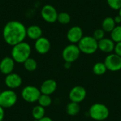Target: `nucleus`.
Masks as SVG:
<instances>
[{"instance_id":"7","label":"nucleus","mask_w":121,"mask_h":121,"mask_svg":"<svg viewBox=\"0 0 121 121\" xmlns=\"http://www.w3.org/2000/svg\"><path fill=\"white\" fill-rule=\"evenodd\" d=\"M41 92L40 89L34 86H26L21 91V96L23 99L28 103H34L38 101Z\"/></svg>"},{"instance_id":"13","label":"nucleus","mask_w":121,"mask_h":121,"mask_svg":"<svg viewBox=\"0 0 121 121\" xmlns=\"http://www.w3.org/2000/svg\"><path fill=\"white\" fill-rule=\"evenodd\" d=\"M50 47L51 45L50 40L43 36L36 40L35 42V49L37 52L41 55H45L48 53L50 50Z\"/></svg>"},{"instance_id":"10","label":"nucleus","mask_w":121,"mask_h":121,"mask_svg":"<svg viewBox=\"0 0 121 121\" xmlns=\"http://www.w3.org/2000/svg\"><path fill=\"white\" fill-rule=\"evenodd\" d=\"M86 90L82 86H75L70 90L69 93V99L70 101L75 103L82 102L86 97Z\"/></svg>"},{"instance_id":"28","label":"nucleus","mask_w":121,"mask_h":121,"mask_svg":"<svg viewBox=\"0 0 121 121\" xmlns=\"http://www.w3.org/2000/svg\"><path fill=\"white\" fill-rule=\"evenodd\" d=\"M114 52H115L116 54H117L118 55L121 57V42L116 43Z\"/></svg>"},{"instance_id":"27","label":"nucleus","mask_w":121,"mask_h":121,"mask_svg":"<svg viewBox=\"0 0 121 121\" xmlns=\"http://www.w3.org/2000/svg\"><path fill=\"white\" fill-rule=\"evenodd\" d=\"M105 31L102 29V28H98L96 30H94V33H93V37L94 39H96L98 42L101 40H102L103 38H104L105 36Z\"/></svg>"},{"instance_id":"11","label":"nucleus","mask_w":121,"mask_h":121,"mask_svg":"<svg viewBox=\"0 0 121 121\" xmlns=\"http://www.w3.org/2000/svg\"><path fill=\"white\" fill-rule=\"evenodd\" d=\"M83 37V30L81 27L77 26L69 28L67 33V38L72 44L79 43Z\"/></svg>"},{"instance_id":"29","label":"nucleus","mask_w":121,"mask_h":121,"mask_svg":"<svg viewBox=\"0 0 121 121\" xmlns=\"http://www.w3.org/2000/svg\"><path fill=\"white\" fill-rule=\"evenodd\" d=\"M4 118V110L0 106V121H3Z\"/></svg>"},{"instance_id":"26","label":"nucleus","mask_w":121,"mask_h":121,"mask_svg":"<svg viewBox=\"0 0 121 121\" xmlns=\"http://www.w3.org/2000/svg\"><path fill=\"white\" fill-rule=\"evenodd\" d=\"M107 4L113 10L119 11L121 8V0H107Z\"/></svg>"},{"instance_id":"30","label":"nucleus","mask_w":121,"mask_h":121,"mask_svg":"<svg viewBox=\"0 0 121 121\" xmlns=\"http://www.w3.org/2000/svg\"><path fill=\"white\" fill-rule=\"evenodd\" d=\"M114 18V21H115L116 23H121V18L119 15L116 16L115 18Z\"/></svg>"},{"instance_id":"3","label":"nucleus","mask_w":121,"mask_h":121,"mask_svg":"<svg viewBox=\"0 0 121 121\" xmlns=\"http://www.w3.org/2000/svg\"><path fill=\"white\" fill-rule=\"evenodd\" d=\"M89 116L94 121H102L107 119L110 115L108 108L104 104H94L89 111Z\"/></svg>"},{"instance_id":"6","label":"nucleus","mask_w":121,"mask_h":121,"mask_svg":"<svg viewBox=\"0 0 121 121\" xmlns=\"http://www.w3.org/2000/svg\"><path fill=\"white\" fill-rule=\"evenodd\" d=\"M17 94L12 89H7L0 92V106L3 108L13 106L17 102Z\"/></svg>"},{"instance_id":"16","label":"nucleus","mask_w":121,"mask_h":121,"mask_svg":"<svg viewBox=\"0 0 121 121\" xmlns=\"http://www.w3.org/2000/svg\"><path fill=\"white\" fill-rule=\"evenodd\" d=\"M116 43L113 41V40L111 38H104L102 40H99L98 42V47L99 49L105 53H111L113 51H114Z\"/></svg>"},{"instance_id":"8","label":"nucleus","mask_w":121,"mask_h":121,"mask_svg":"<svg viewBox=\"0 0 121 121\" xmlns=\"http://www.w3.org/2000/svg\"><path fill=\"white\" fill-rule=\"evenodd\" d=\"M104 64L108 70L113 72H118L121 70V57L115 52L110 53L106 57Z\"/></svg>"},{"instance_id":"20","label":"nucleus","mask_w":121,"mask_h":121,"mask_svg":"<svg viewBox=\"0 0 121 121\" xmlns=\"http://www.w3.org/2000/svg\"><path fill=\"white\" fill-rule=\"evenodd\" d=\"M45 108L40 105L35 106L32 109V116L36 121H39L43 117H45Z\"/></svg>"},{"instance_id":"31","label":"nucleus","mask_w":121,"mask_h":121,"mask_svg":"<svg viewBox=\"0 0 121 121\" xmlns=\"http://www.w3.org/2000/svg\"><path fill=\"white\" fill-rule=\"evenodd\" d=\"M64 67H65L66 69H69V68L72 67V63H70V62H65Z\"/></svg>"},{"instance_id":"15","label":"nucleus","mask_w":121,"mask_h":121,"mask_svg":"<svg viewBox=\"0 0 121 121\" xmlns=\"http://www.w3.org/2000/svg\"><path fill=\"white\" fill-rule=\"evenodd\" d=\"M57 84L56 81L52 79H48L45 80L42 83L40 87V91L43 94L50 96L51 94L55 93V91L57 89Z\"/></svg>"},{"instance_id":"21","label":"nucleus","mask_w":121,"mask_h":121,"mask_svg":"<svg viewBox=\"0 0 121 121\" xmlns=\"http://www.w3.org/2000/svg\"><path fill=\"white\" fill-rule=\"evenodd\" d=\"M107 68L104 62H99L94 64L93 67V72L97 76H101L107 72Z\"/></svg>"},{"instance_id":"2","label":"nucleus","mask_w":121,"mask_h":121,"mask_svg":"<svg viewBox=\"0 0 121 121\" xmlns=\"http://www.w3.org/2000/svg\"><path fill=\"white\" fill-rule=\"evenodd\" d=\"M30 45L26 42H21L12 47L11 57L17 63H23L30 56Z\"/></svg>"},{"instance_id":"9","label":"nucleus","mask_w":121,"mask_h":121,"mask_svg":"<svg viewBox=\"0 0 121 121\" xmlns=\"http://www.w3.org/2000/svg\"><path fill=\"white\" fill-rule=\"evenodd\" d=\"M40 14L43 19L48 23H52L57 21L58 13L56 9L52 5L50 4L45 5L41 9Z\"/></svg>"},{"instance_id":"4","label":"nucleus","mask_w":121,"mask_h":121,"mask_svg":"<svg viewBox=\"0 0 121 121\" xmlns=\"http://www.w3.org/2000/svg\"><path fill=\"white\" fill-rule=\"evenodd\" d=\"M78 47L81 52L86 55H92L95 53L98 49V41L93 36H84L78 43Z\"/></svg>"},{"instance_id":"14","label":"nucleus","mask_w":121,"mask_h":121,"mask_svg":"<svg viewBox=\"0 0 121 121\" xmlns=\"http://www.w3.org/2000/svg\"><path fill=\"white\" fill-rule=\"evenodd\" d=\"M15 62H16L11 57H4L0 62V72L5 75L12 73L14 69Z\"/></svg>"},{"instance_id":"33","label":"nucleus","mask_w":121,"mask_h":121,"mask_svg":"<svg viewBox=\"0 0 121 121\" xmlns=\"http://www.w3.org/2000/svg\"><path fill=\"white\" fill-rule=\"evenodd\" d=\"M118 15L121 16V8L119 9V11H118Z\"/></svg>"},{"instance_id":"22","label":"nucleus","mask_w":121,"mask_h":121,"mask_svg":"<svg viewBox=\"0 0 121 121\" xmlns=\"http://www.w3.org/2000/svg\"><path fill=\"white\" fill-rule=\"evenodd\" d=\"M24 68L28 72H34L38 67V63L36 60L33 58L29 57L23 63Z\"/></svg>"},{"instance_id":"32","label":"nucleus","mask_w":121,"mask_h":121,"mask_svg":"<svg viewBox=\"0 0 121 121\" xmlns=\"http://www.w3.org/2000/svg\"><path fill=\"white\" fill-rule=\"evenodd\" d=\"M53 121V120H52V118H49V117L45 116V117H43V118H41L40 120H39V121Z\"/></svg>"},{"instance_id":"23","label":"nucleus","mask_w":121,"mask_h":121,"mask_svg":"<svg viewBox=\"0 0 121 121\" xmlns=\"http://www.w3.org/2000/svg\"><path fill=\"white\" fill-rule=\"evenodd\" d=\"M38 105L44 107V108H46V107H48L51 105L52 104V99L50 97V96L49 95H46V94H41L38 101Z\"/></svg>"},{"instance_id":"17","label":"nucleus","mask_w":121,"mask_h":121,"mask_svg":"<svg viewBox=\"0 0 121 121\" xmlns=\"http://www.w3.org/2000/svg\"><path fill=\"white\" fill-rule=\"evenodd\" d=\"M26 34L30 39L36 40L42 37L43 30L40 26L37 25H32L26 28Z\"/></svg>"},{"instance_id":"24","label":"nucleus","mask_w":121,"mask_h":121,"mask_svg":"<svg viewBox=\"0 0 121 121\" xmlns=\"http://www.w3.org/2000/svg\"><path fill=\"white\" fill-rule=\"evenodd\" d=\"M111 37L116 43L121 42V26H117L111 32Z\"/></svg>"},{"instance_id":"18","label":"nucleus","mask_w":121,"mask_h":121,"mask_svg":"<svg viewBox=\"0 0 121 121\" xmlns=\"http://www.w3.org/2000/svg\"><path fill=\"white\" fill-rule=\"evenodd\" d=\"M116 23L114 21V18L112 17H106L104 19L102 24H101V28L105 31L108 33H111L116 26Z\"/></svg>"},{"instance_id":"25","label":"nucleus","mask_w":121,"mask_h":121,"mask_svg":"<svg viewBox=\"0 0 121 121\" xmlns=\"http://www.w3.org/2000/svg\"><path fill=\"white\" fill-rule=\"evenodd\" d=\"M57 21L60 23H61V24L66 25V24H68L70 22V21H71V16L67 12H60V13H58Z\"/></svg>"},{"instance_id":"19","label":"nucleus","mask_w":121,"mask_h":121,"mask_svg":"<svg viewBox=\"0 0 121 121\" xmlns=\"http://www.w3.org/2000/svg\"><path fill=\"white\" fill-rule=\"evenodd\" d=\"M80 108L79 104L70 101L66 106V112L70 116H75L79 113Z\"/></svg>"},{"instance_id":"12","label":"nucleus","mask_w":121,"mask_h":121,"mask_svg":"<svg viewBox=\"0 0 121 121\" xmlns=\"http://www.w3.org/2000/svg\"><path fill=\"white\" fill-rule=\"evenodd\" d=\"M22 84V79L18 74L11 73L6 75L5 77V84L9 89H15L18 88Z\"/></svg>"},{"instance_id":"5","label":"nucleus","mask_w":121,"mask_h":121,"mask_svg":"<svg viewBox=\"0 0 121 121\" xmlns=\"http://www.w3.org/2000/svg\"><path fill=\"white\" fill-rule=\"evenodd\" d=\"M81 54V51L76 44H70L67 45L62 50V57L65 62L72 63L78 60Z\"/></svg>"},{"instance_id":"1","label":"nucleus","mask_w":121,"mask_h":121,"mask_svg":"<svg viewBox=\"0 0 121 121\" xmlns=\"http://www.w3.org/2000/svg\"><path fill=\"white\" fill-rule=\"evenodd\" d=\"M26 27L18 21H8L3 29V38L4 41L11 46H14L23 42L27 37Z\"/></svg>"}]
</instances>
